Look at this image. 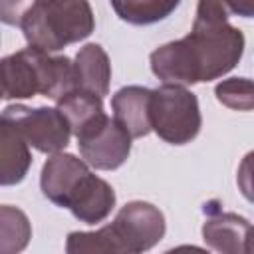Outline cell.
Returning <instances> with one entry per match:
<instances>
[{
	"label": "cell",
	"instance_id": "obj_1",
	"mask_svg": "<svg viewBox=\"0 0 254 254\" xmlns=\"http://www.w3.org/2000/svg\"><path fill=\"white\" fill-rule=\"evenodd\" d=\"M244 48L246 40L242 30L230 22H192L187 36L153 50L149 64L155 77H159L163 83H179L189 87L226 75L242 60Z\"/></svg>",
	"mask_w": 254,
	"mask_h": 254
},
{
	"label": "cell",
	"instance_id": "obj_2",
	"mask_svg": "<svg viewBox=\"0 0 254 254\" xmlns=\"http://www.w3.org/2000/svg\"><path fill=\"white\" fill-rule=\"evenodd\" d=\"M0 87L4 99H30L44 95L58 101L75 89L73 60L24 48L0 58Z\"/></svg>",
	"mask_w": 254,
	"mask_h": 254
},
{
	"label": "cell",
	"instance_id": "obj_3",
	"mask_svg": "<svg viewBox=\"0 0 254 254\" xmlns=\"http://www.w3.org/2000/svg\"><path fill=\"white\" fill-rule=\"evenodd\" d=\"M20 28L30 48L54 54L89 38L95 16L89 0H36Z\"/></svg>",
	"mask_w": 254,
	"mask_h": 254
},
{
	"label": "cell",
	"instance_id": "obj_4",
	"mask_svg": "<svg viewBox=\"0 0 254 254\" xmlns=\"http://www.w3.org/2000/svg\"><path fill=\"white\" fill-rule=\"evenodd\" d=\"M151 131L169 145H187L200 133L202 115L198 97L185 85L161 83L151 89Z\"/></svg>",
	"mask_w": 254,
	"mask_h": 254
},
{
	"label": "cell",
	"instance_id": "obj_5",
	"mask_svg": "<svg viewBox=\"0 0 254 254\" xmlns=\"http://www.w3.org/2000/svg\"><path fill=\"white\" fill-rule=\"evenodd\" d=\"M0 125L44 155L65 151L71 139L65 117L58 107L48 105L30 107L24 103H10L0 111Z\"/></svg>",
	"mask_w": 254,
	"mask_h": 254
},
{
	"label": "cell",
	"instance_id": "obj_6",
	"mask_svg": "<svg viewBox=\"0 0 254 254\" xmlns=\"http://www.w3.org/2000/svg\"><path fill=\"white\" fill-rule=\"evenodd\" d=\"M105 228L111 240V254H139L155 248L163 240L167 220L163 210L153 202L129 200Z\"/></svg>",
	"mask_w": 254,
	"mask_h": 254
},
{
	"label": "cell",
	"instance_id": "obj_7",
	"mask_svg": "<svg viewBox=\"0 0 254 254\" xmlns=\"http://www.w3.org/2000/svg\"><path fill=\"white\" fill-rule=\"evenodd\" d=\"M75 139L81 159L95 171H115L131 155V135L109 115Z\"/></svg>",
	"mask_w": 254,
	"mask_h": 254
},
{
	"label": "cell",
	"instance_id": "obj_8",
	"mask_svg": "<svg viewBox=\"0 0 254 254\" xmlns=\"http://www.w3.org/2000/svg\"><path fill=\"white\" fill-rule=\"evenodd\" d=\"M91 167L71 155V153H54L46 159L40 173V189L42 194L60 208H69L71 200L85 185L91 175Z\"/></svg>",
	"mask_w": 254,
	"mask_h": 254
},
{
	"label": "cell",
	"instance_id": "obj_9",
	"mask_svg": "<svg viewBox=\"0 0 254 254\" xmlns=\"http://www.w3.org/2000/svg\"><path fill=\"white\" fill-rule=\"evenodd\" d=\"M206 214L200 234L204 244L222 254H250V220L242 214L222 210L214 206V202H206L202 206Z\"/></svg>",
	"mask_w": 254,
	"mask_h": 254
},
{
	"label": "cell",
	"instance_id": "obj_10",
	"mask_svg": "<svg viewBox=\"0 0 254 254\" xmlns=\"http://www.w3.org/2000/svg\"><path fill=\"white\" fill-rule=\"evenodd\" d=\"M149 101L151 89L143 85H125L111 95L113 119L131 135V139H141L151 133Z\"/></svg>",
	"mask_w": 254,
	"mask_h": 254
},
{
	"label": "cell",
	"instance_id": "obj_11",
	"mask_svg": "<svg viewBox=\"0 0 254 254\" xmlns=\"http://www.w3.org/2000/svg\"><path fill=\"white\" fill-rule=\"evenodd\" d=\"M115 202H117V196L113 187L105 179L91 173L85 185L75 194V200H71L67 210L79 222L93 226L103 222L111 214V210L115 208Z\"/></svg>",
	"mask_w": 254,
	"mask_h": 254
},
{
	"label": "cell",
	"instance_id": "obj_12",
	"mask_svg": "<svg viewBox=\"0 0 254 254\" xmlns=\"http://www.w3.org/2000/svg\"><path fill=\"white\" fill-rule=\"evenodd\" d=\"M73 73L77 89L105 97L111 83V62L99 44H85L73 58Z\"/></svg>",
	"mask_w": 254,
	"mask_h": 254
},
{
	"label": "cell",
	"instance_id": "obj_13",
	"mask_svg": "<svg viewBox=\"0 0 254 254\" xmlns=\"http://www.w3.org/2000/svg\"><path fill=\"white\" fill-rule=\"evenodd\" d=\"M56 107L65 117L73 137L81 135L83 131H87L107 115L103 109V97L77 87L65 93L64 97H60L56 101Z\"/></svg>",
	"mask_w": 254,
	"mask_h": 254
},
{
	"label": "cell",
	"instance_id": "obj_14",
	"mask_svg": "<svg viewBox=\"0 0 254 254\" xmlns=\"http://www.w3.org/2000/svg\"><path fill=\"white\" fill-rule=\"evenodd\" d=\"M32 167L30 147L10 129L0 125V187L20 185Z\"/></svg>",
	"mask_w": 254,
	"mask_h": 254
},
{
	"label": "cell",
	"instance_id": "obj_15",
	"mask_svg": "<svg viewBox=\"0 0 254 254\" xmlns=\"http://www.w3.org/2000/svg\"><path fill=\"white\" fill-rule=\"evenodd\" d=\"M119 20L133 26H151L167 20L181 0H109Z\"/></svg>",
	"mask_w": 254,
	"mask_h": 254
},
{
	"label": "cell",
	"instance_id": "obj_16",
	"mask_svg": "<svg viewBox=\"0 0 254 254\" xmlns=\"http://www.w3.org/2000/svg\"><path fill=\"white\" fill-rule=\"evenodd\" d=\"M32 240L28 214L14 204H0V254H18Z\"/></svg>",
	"mask_w": 254,
	"mask_h": 254
},
{
	"label": "cell",
	"instance_id": "obj_17",
	"mask_svg": "<svg viewBox=\"0 0 254 254\" xmlns=\"http://www.w3.org/2000/svg\"><path fill=\"white\" fill-rule=\"evenodd\" d=\"M232 16L252 18L254 0H198L192 22L220 24V22H230Z\"/></svg>",
	"mask_w": 254,
	"mask_h": 254
},
{
	"label": "cell",
	"instance_id": "obj_18",
	"mask_svg": "<svg viewBox=\"0 0 254 254\" xmlns=\"http://www.w3.org/2000/svg\"><path fill=\"white\" fill-rule=\"evenodd\" d=\"M216 101L234 111H252L254 107V87L250 77H228L214 87Z\"/></svg>",
	"mask_w": 254,
	"mask_h": 254
},
{
	"label": "cell",
	"instance_id": "obj_19",
	"mask_svg": "<svg viewBox=\"0 0 254 254\" xmlns=\"http://www.w3.org/2000/svg\"><path fill=\"white\" fill-rule=\"evenodd\" d=\"M34 2L36 0H0V22L6 26H20Z\"/></svg>",
	"mask_w": 254,
	"mask_h": 254
},
{
	"label": "cell",
	"instance_id": "obj_20",
	"mask_svg": "<svg viewBox=\"0 0 254 254\" xmlns=\"http://www.w3.org/2000/svg\"><path fill=\"white\" fill-rule=\"evenodd\" d=\"M2 99H4V95H2V87H0V101H2Z\"/></svg>",
	"mask_w": 254,
	"mask_h": 254
}]
</instances>
